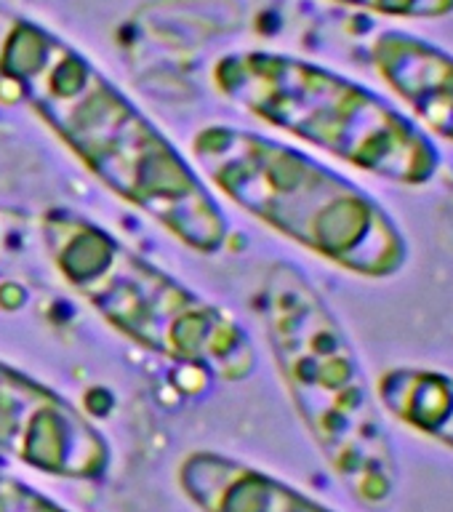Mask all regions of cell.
Wrapping results in <instances>:
<instances>
[{
  "mask_svg": "<svg viewBox=\"0 0 453 512\" xmlns=\"http://www.w3.org/2000/svg\"><path fill=\"white\" fill-rule=\"evenodd\" d=\"M190 150L211 190L323 262L363 280L406 270L411 246L398 219L307 152L224 123L200 128Z\"/></svg>",
  "mask_w": 453,
  "mask_h": 512,
  "instance_id": "cell-3",
  "label": "cell"
},
{
  "mask_svg": "<svg viewBox=\"0 0 453 512\" xmlns=\"http://www.w3.org/2000/svg\"><path fill=\"white\" fill-rule=\"evenodd\" d=\"M211 83L267 126L400 187H427L443 158L435 139L374 88L302 56L243 48L219 56Z\"/></svg>",
  "mask_w": 453,
  "mask_h": 512,
  "instance_id": "cell-4",
  "label": "cell"
},
{
  "mask_svg": "<svg viewBox=\"0 0 453 512\" xmlns=\"http://www.w3.org/2000/svg\"><path fill=\"white\" fill-rule=\"evenodd\" d=\"M0 80L88 174L190 251H222L230 224L198 168L86 54L0 3Z\"/></svg>",
  "mask_w": 453,
  "mask_h": 512,
  "instance_id": "cell-1",
  "label": "cell"
},
{
  "mask_svg": "<svg viewBox=\"0 0 453 512\" xmlns=\"http://www.w3.org/2000/svg\"><path fill=\"white\" fill-rule=\"evenodd\" d=\"M0 512H67L38 488L0 472Z\"/></svg>",
  "mask_w": 453,
  "mask_h": 512,
  "instance_id": "cell-11",
  "label": "cell"
},
{
  "mask_svg": "<svg viewBox=\"0 0 453 512\" xmlns=\"http://www.w3.org/2000/svg\"><path fill=\"white\" fill-rule=\"evenodd\" d=\"M0 451L54 478L96 480L110 470L104 432L72 400L0 360Z\"/></svg>",
  "mask_w": 453,
  "mask_h": 512,
  "instance_id": "cell-6",
  "label": "cell"
},
{
  "mask_svg": "<svg viewBox=\"0 0 453 512\" xmlns=\"http://www.w3.org/2000/svg\"><path fill=\"white\" fill-rule=\"evenodd\" d=\"M264 336L296 416L347 494L384 510L400 470L384 408L355 344L296 264L267 267L256 294Z\"/></svg>",
  "mask_w": 453,
  "mask_h": 512,
  "instance_id": "cell-2",
  "label": "cell"
},
{
  "mask_svg": "<svg viewBox=\"0 0 453 512\" xmlns=\"http://www.w3.org/2000/svg\"><path fill=\"white\" fill-rule=\"evenodd\" d=\"M379 78L430 136L453 144V54L406 30H384L371 43Z\"/></svg>",
  "mask_w": 453,
  "mask_h": 512,
  "instance_id": "cell-7",
  "label": "cell"
},
{
  "mask_svg": "<svg viewBox=\"0 0 453 512\" xmlns=\"http://www.w3.org/2000/svg\"><path fill=\"white\" fill-rule=\"evenodd\" d=\"M176 483L198 512H334L264 470L214 451L184 456Z\"/></svg>",
  "mask_w": 453,
  "mask_h": 512,
  "instance_id": "cell-8",
  "label": "cell"
},
{
  "mask_svg": "<svg viewBox=\"0 0 453 512\" xmlns=\"http://www.w3.org/2000/svg\"><path fill=\"white\" fill-rule=\"evenodd\" d=\"M376 395L392 419L453 451V374L430 366H392L379 376Z\"/></svg>",
  "mask_w": 453,
  "mask_h": 512,
  "instance_id": "cell-9",
  "label": "cell"
},
{
  "mask_svg": "<svg viewBox=\"0 0 453 512\" xmlns=\"http://www.w3.org/2000/svg\"><path fill=\"white\" fill-rule=\"evenodd\" d=\"M40 235L64 283L123 339L224 382L254 374L256 350L246 328L110 230L70 208H48Z\"/></svg>",
  "mask_w": 453,
  "mask_h": 512,
  "instance_id": "cell-5",
  "label": "cell"
},
{
  "mask_svg": "<svg viewBox=\"0 0 453 512\" xmlns=\"http://www.w3.org/2000/svg\"><path fill=\"white\" fill-rule=\"evenodd\" d=\"M331 3L390 16V19H414V22H435L453 16V0H331Z\"/></svg>",
  "mask_w": 453,
  "mask_h": 512,
  "instance_id": "cell-10",
  "label": "cell"
}]
</instances>
